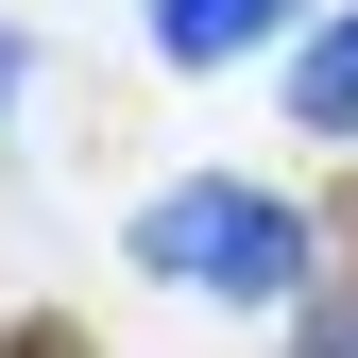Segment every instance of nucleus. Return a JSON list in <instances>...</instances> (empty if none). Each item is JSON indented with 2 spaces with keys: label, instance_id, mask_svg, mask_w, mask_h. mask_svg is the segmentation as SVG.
<instances>
[{
  "label": "nucleus",
  "instance_id": "nucleus-1",
  "mask_svg": "<svg viewBox=\"0 0 358 358\" xmlns=\"http://www.w3.org/2000/svg\"><path fill=\"white\" fill-rule=\"evenodd\" d=\"M307 256H324V239H307V205H290V188H239V171H188V188L137 205V273L205 290V307H290Z\"/></svg>",
  "mask_w": 358,
  "mask_h": 358
},
{
  "label": "nucleus",
  "instance_id": "nucleus-2",
  "mask_svg": "<svg viewBox=\"0 0 358 358\" xmlns=\"http://www.w3.org/2000/svg\"><path fill=\"white\" fill-rule=\"evenodd\" d=\"M273 34H290V0H154L171 69H239V52H273Z\"/></svg>",
  "mask_w": 358,
  "mask_h": 358
},
{
  "label": "nucleus",
  "instance_id": "nucleus-3",
  "mask_svg": "<svg viewBox=\"0 0 358 358\" xmlns=\"http://www.w3.org/2000/svg\"><path fill=\"white\" fill-rule=\"evenodd\" d=\"M290 137H341V154H358V0L290 52Z\"/></svg>",
  "mask_w": 358,
  "mask_h": 358
},
{
  "label": "nucleus",
  "instance_id": "nucleus-4",
  "mask_svg": "<svg viewBox=\"0 0 358 358\" xmlns=\"http://www.w3.org/2000/svg\"><path fill=\"white\" fill-rule=\"evenodd\" d=\"M290 358H358V205L324 222V256H307V290H290Z\"/></svg>",
  "mask_w": 358,
  "mask_h": 358
},
{
  "label": "nucleus",
  "instance_id": "nucleus-5",
  "mask_svg": "<svg viewBox=\"0 0 358 358\" xmlns=\"http://www.w3.org/2000/svg\"><path fill=\"white\" fill-rule=\"evenodd\" d=\"M0 358H85V324H69V307H17V324H0Z\"/></svg>",
  "mask_w": 358,
  "mask_h": 358
}]
</instances>
